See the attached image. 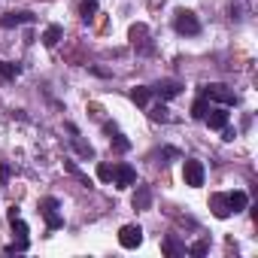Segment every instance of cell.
Masks as SVG:
<instances>
[{
	"label": "cell",
	"instance_id": "9c48e42d",
	"mask_svg": "<svg viewBox=\"0 0 258 258\" xmlns=\"http://www.w3.org/2000/svg\"><path fill=\"white\" fill-rule=\"evenodd\" d=\"M131 204H134V210H149V207H152V191H149V185H137Z\"/></svg>",
	"mask_w": 258,
	"mask_h": 258
},
{
	"label": "cell",
	"instance_id": "7402d4cb",
	"mask_svg": "<svg viewBox=\"0 0 258 258\" xmlns=\"http://www.w3.org/2000/svg\"><path fill=\"white\" fill-rule=\"evenodd\" d=\"M73 146H76V152H79L82 158H94V149H91L88 143H82L79 137H73Z\"/></svg>",
	"mask_w": 258,
	"mask_h": 258
},
{
	"label": "cell",
	"instance_id": "7a4b0ae2",
	"mask_svg": "<svg viewBox=\"0 0 258 258\" xmlns=\"http://www.w3.org/2000/svg\"><path fill=\"white\" fill-rule=\"evenodd\" d=\"M40 213H43V219H46L49 231L64 228V216L58 213V201H55V198H43V201H40Z\"/></svg>",
	"mask_w": 258,
	"mask_h": 258
},
{
	"label": "cell",
	"instance_id": "9a60e30c",
	"mask_svg": "<svg viewBox=\"0 0 258 258\" xmlns=\"http://www.w3.org/2000/svg\"><path fill=\"white\" fill-rule=\"evenodd\" d=\"M161 252H164V255H170V258H176V255H185V246H182L176 237H167V240L161 243Z\"/></svg>",
	"mask_w": 258,
	"mask_h": 258
},
{
	"label": "cell",
	"instance_id": "3957f363",
	"mask_svg": "<svg viewBox=\"0 0 258 258\" xmlns=\"http://www.w3.org/2000/svg\"><path fill=\"white\" fill-rule=\"evenodd\" d=\"M204 176H207V170H204V164H201V161L188 158V161L182 164V179H185V185L201 188V185H204Z\"/></svg>",
	"mask_w": 258,
	"mask_h": 258
},
{
	"label": "cell",
	"instance_id": "83f0119b",
	"mask_svg": "<svg viewBox=\"0 0 258 258\" xmlns=\"http://www.w3.org/2000/svg\"><path fill=\"white\" fill-rule=\"evenodd\" d=\"M10 176H13V167L0 161V185H4V182H10Z\"/></svg>",
	"mask_w": 258,
	"mask_h": 258
},
{
	"label": "cell",
	"instance_id": "44dd1931",
	"mask_svg": "<svg viewBox=\"0 0 258 258\" xmlns=\"http://www.w3.org/2000/svg\"><path fill=\"white\" fill-rule=\"evenodd\" d=\"M149 118H152V121H167V118H170V115H167V106H164V103L152 106V109H149Z\"/></svg>",
	"mask_w": 258,
	"mask_h": 258
},
{
	"label": "cell",
	"instance_id": "2e32d148",
	"mask_svg": "<svg viewBox=\"0 0 258 258\" xmlns=\"http://www.w3.org/2000/svg\"><path fill=\"white\" fill-rule=\"evenodd\" d=\"M207 112H210V97H204V94H201V97L191 103V118H204Z\"/></svg>",
	"mask_w": 258,
	"mask_h": 258
},
{
	"label": "cell",
	"instance_id": "f546056e",
	"mask_svg": "<svg viewBox=\"0 0 258 258\" xmlns=\"http://www.w3.org/2000/svg\"><path fill=\"white\" fill-rule=\"evenodd\" d=\"M7 216H10V222H16V219H22V213H19V207H10V213H7Z\"/></svg>",
	"mask_w": 258,
	"mask_h": 258
},
{
	"label": "cell",
	"instance_id": "ba28073f",
	"mask_svg": "<svg viewBox=\"0 0 258 258\" xmlns=\"http://www.w3.org/2000/svg\"><path fill=\"white\" fill-rule=\"evenodd\" d=\"M182 91V85L176 82V79H161L158 85H155V94L161 97V100H170V97H176Z\"/></svg>",
	"mask_w": 258,
	"mask_h": 258
},
{
	"label": "cell",
	"instance_id": "4316f807",
	"mask_svg": "<svg viewBox=\"0 0 258 258\" xmlns=\"http://www.w3.org/2000/svg\"><path fill=\"white\" fill-rule=\"evenodd\" d=\"M13 231H16V237H28V234H31V228H28L22 219H16V222H13Z\"/></svg>",
	"mask_w": 258,
	"mask_h": 258
},
{
	"label": "cell",
	"instance_id": "484cf974",
	"mask_svg": "<svg viewBox=\"0 0 258 258\" xmlns=\"http://www.w3.org/2000/svg\"><path fill=\"white\" fill-rule=\"evenodd\" d=\"M112 149H115V152H127V149H131V140H124V137L112 134Z\"/></svg>",
	"mask_w": 258,
	"mask_h": 258
},
{
	"label": "cell",
	"instance_id": "d4e9b609",
	"mask_svg": "<svg viewBox=\"0 0 258 258\" xmlns=\"http://www.w3.org/2000/svg\"><path fill=\"white\" fill-rule=\"evenodd\" d=\"M64 167H67V170H70V173H73V176H76L79 182H85V185H91V179H88V176H85V173H82V170H79V167L73 164V161H64Z\"/></svg>",
	"mask_w": 258,
	"mask_h": 258
},
{
	"label": "cell",
	"instance_id": "e0dca14e",
	"mask_svg": "<svg viewBox=\"0 0 258 258\" xmlns=\"http://www.w3.org/2000/svg\"><path fill=\"white\" fill-rule=\"evenodd\" d=\"M146 34H149V28H146L143 22L131 25V31H127V37H131V43H134V46H137V43H143V40H146Z\"/></svg>",
	"mask_w": 258,
	"mask_h": 258
},
{
	"label": "cell",
	"instance_id": "5bb4252c",
	"mask_svg": "<svg viewBox=\"0 0 258 258\" xmlns=\"http://www.w3.org/2000/svg\"><path fill=\"white\" fill-rule=\"evenodd\" d=\"M61 37H64V31H61L58 25H49V28L43 31V46H49V49H52V46H58V43H61Z\"/></svg>",
	"mask_w": 258,
	"mask_h": 258
},
{
	"label": "cell",
	"instance_id": "8992f818",
	"mask_svg": "<svg viewBox=\"0 0 258 258\" xmlns=\"http://www.w3.org/2000/svg\"><path fill=\"white\" fill-rule=\"evenodd\" d=\"M112 182H115L118 188H131V185L137 182V170H134L131 164H115V167H112Z\"/></svg>",
	"mask_w": 258,
	"mask_h": 258
},
{
	"label": "cell",
	"instance_id": "30bf717a",
	"mask_svg": "<svg viewBox=\"0 0 258 258\" xmlns=\"http://www.w3.org/2000/svg\"><path fill=\"white\" fill-rule=\"evenodd\" d=\"M204 118H207V124L213 127V131H222V127L228 124V109H213V106H210V112H207Z\"/></svg>",
	"mask_w": 258,
	"mask_h": 258
},
{
	"label": "cell",
	"instance_id": "4fadbf2b",
	"mask_svg": "<svg viewBox=\"0 0 258 258\" xmlns=\"http://www.w3.org/2000/svg\"><path fill=\"white\" fill-rule=\"evenodd\" d=\"M131 100H134L137 106H149V100H152V88H146V85H134V88H131Z\"/></svg>",
	"mask_w": 258,
	"mask_h": 258
},
{
	"label": "cell",
	"instance_id": "6da1fadb",
	"mask_svg": "<svg viewBox=\"0 0 258 258\" xmlns=\"http://www.w3.org/2000/svg\"><path fill=\"white\" fill-rule=\"evenodd\" d=\"M173 28H176L179 34H185V37H198V34H201V22H198V16L188 13V10H176Z\"/></svg>",
	"mask_w": 258,
	"mask_h": 258
},
{
	"label": "cell",
	"instance_id": "d6986e66",
	"mask_svg": "<svg viewBox=\"0 0 258 258\" xmlns=\"http://www.w3.org/2000/svg\"><path fill=\"white\" fill-rule=\"evenodd\" d=\"M79 13H82V19H85V22H91V19H94V13H97V0H82Z\"/></svg>",
	"mask_w": 258,
	"mask_h": 258
},
{
	"label": "cell",
	"instance_id": "5b68a950",
	"mask_svg": "<svg viewBox=\"0 0 258 258\" xmlns=\"http://www.w3.org/2000/svg\"><path fill=\"white\" fill-rule=\"evenodd\" d=\"M204 97H210V100H219V103H225V106H234L237 103V94L228 88V85H207L204 88Z\"/></svg>",
	"mask_w": 258,
	"mask_h": 258
},
{
	"label": "cell",
	"instance_id": "ac0fdd59",
	"mask_svg": "<svg viewBox=\"0 0 258 258\" xmlns=\"http://www.w3.org/2000/svg\"><path fill=\"white\" fill-rule=\"evenodd\" d=\"M185 252H188V255H195V258H204V255L210 252V243H207V240H198V243H191Z\"/></svg>",
	"mask_w": 258,
	"mask_h": 258
},
{
	"label": "cell",
	"instance_id": "603a6c76",
	"mask_svg": "<svg viewBox=\"0 0 258 258\" xmlns=\"http://www.w3.org/2000/svg\"><path fill=\"white\" fill-rule=\"evenodd\" d=\"M97 179H100V182H112V167H109L106 161L97 164Z\"/></svg>",
	"mask_w": 258,
	"mask_h": 258
},
{
	"label": "cell",
	"instance_id": "4dcf8cb0",
	"mask_svg": "<svg viewBox=\"0 0 258 258\" xmlns=\"http://www.w3.org/2000/svg\"><path fill=\"white\" fill-rule=\"evenodd\" d=\"M103 131H106V134H109V137H112V134H118V127H115V124H112V121H106V124H103Z\"/></svg>",
	"mask_w": 258,
	"mask_h": 258
},
{
	"label": "cell",
	"instance_id": "277c9868",
	"mask_svg": "<svg viewBox=\"0 0 258 258\" xmlns=\"http://www.w3.org/2000/svg\"><path fill=\"white\" fill-rule=\"evenodd\" d=\"M118 243H121L124 249H137V246L143 243V228H140V225H121Z\"/></svg>",
	"mask_w": 258,
	"mask_h": 258
},
{
	"label": "cell",
	"instance_id": "52a82bcc",
	"mask_svg": "<svg viewBox=\"0 0 258 258\" xmlns=\"http://www.w3.org/2000/svg\"><path fill=\"white\" fill-rule=\"evenodd\" d=\"M34 22V13H28V10H22V13H7L4 19H0V25L4 28H19V25H31Z\"/></svg>",
	"mask_w": 258,
	"mask_h": 258
},
{
	"label": "cell",
	"instance_id": "ffe728a7",
	"mask_svg": "<svg viewBox=\"0 0 258 258\" xmlns=\"http://www.w3.org/2000/svg\"><path fill=\"white\" fill-rule=\"evenodd\" d=\"M0 76H4V79H16V76H19V64L0 61Z\"/></svg>",
	"mask_w": 258,
	"mask_h": 258
},
{
	"label": "cell",
	"instance_id": "7c38bea8",
	"mask_svg": "<svg viewBox=\"0 0 258 258\" xmlns=\"http://www.w3.org/2000/svg\"><path fill=\"white\" fill-rule=\"evenodd\" d=\"M225 198H228V210H231V213H240V210H246V204H249L246 191H228Z\"/></svg>",
	"mask_w": 258,
	"mask_h": 258
},
{
	"label": "cell",
	"instance_id": "8fae6325",
	"mask_svg": "<svg viewBox=\"0 0 258 258\" xmlns=\"http://www.w3.org/2000/svg\"><path fill=\"white\" fill-rule=\"evenodd\" d=\"M210 210H213L216 219H228V216H231V210H228V198H225V195H213V198H210Z\"/></svg>",
	"mask_w": 258,
	"mask_h": 258
},
{
	"label": "cell",
	"instance_id": "cb8c5ba5",
	"mask_svg": "<svg viewBox=\"0 0 258 258\" xmlns=\"http://www.w3.org/2000/svg\"><path fill=\"white\" fill-rule=\"evenodd\" d=\"M28 246H31V243H28V237H19L16 243H10V246H7V255H13V252H28Z\"/></svg>",
	"mask_w": 258,
	"mask_h": 258
},
{
	"label": "cell",
	"instance_id": "f1b7e54d",
	"mask_svg": "<svg viewBox=\"0 0 258 258\" xmlns=\"http://www.w3.org/2000/svg\"><path fill=\"white\" fill-rule=\"evenodd\" d=\"M234 137H237V134H234V127H228V124H225V127H222V140H228V143H231Z\"/></svg>",
	"mask_w": 258,
	"mask_h": 258
}]
</instances>
